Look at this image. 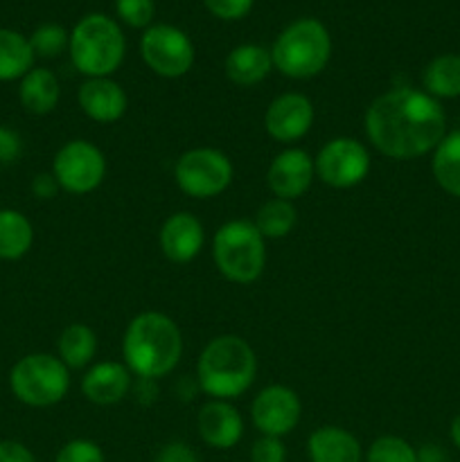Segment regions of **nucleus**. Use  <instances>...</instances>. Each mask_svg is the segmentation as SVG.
Instances as JSON below:
<instances>
[{"label":"nucleus","instance_id":"obj_17","mask_svg":"<svg viewBox=\"0 0 460 462\" xmlns=\"http://www.w3.org/2000/svg\"><path fill=\"white\" fill-rule=\"evenodd\" d=\"M77 102L84 111L86 117H90L97 125H113L126 113L129 99H126L124 88L111 77H90L79 86Z\"/></svg>","mask_w":460,"mask_h":462},{"label":"nucleus","instance_id":"obj_10","mask_svg":"<svg viewBox=\"0 0 460 462\" xmlns=\"http://www.w3.org/2000/svg\"><path fill=\"white\" fill-rule=\"evenodd\" d=\"M52 174L68 194H90L106 179V156L88 140H70L52 161Z\"/></svg>","mask_w":460,"mask_h":462},{"label":"nucleus","instance_id":"obj_33","mask_svg":"<svg viewBox=\"0 0 460 462\" xmlns=\"http://www.w3.org/2000/svg\"><path fill=\"white\" fill-rule=\"evenodd\" d=\"M251 462H287V447L282 445V438H257L251 447Z\"/></svg>","mask_w":460,"mask_h":462},{"label":"nucleus","instance_id":"obj_35","mask_svg":"<svg viewBox=\"0 0 460 462\" xmlns=\"http://www.w3.org/2000/svg\"><path fill=\"white\" fill-rule=\"evenodd\" d=\"M153 462H198V456L189 445L174 440L167 442V445H162L161 449H158Z\"/></svg>","mask_w":460,"mask_h":462},{"label":"nucleus","instance_id":"obj_20","mask_svg":"<svg viewBox=\"0 0 460 462\" xmlns=\"http://www.w3.org/2000/svg\"><path fill=\"white\" fill-rule=\"evenodd\" d=\"M273 70L271 61V50L257 43H242L228 52L224 61V72L235 86L251 88V86L262 84Z\"/></svg>","mask_w":460,"mask_h":462},{"label":"nucleus","instance_id":"obj_16","mask_svg":"<svg viewBox=\"0 0 460 462\" xmlns=\"http://www.w3.org/2000/svg\"><path fill=\"white\" fill-rule=\"evenodd\" d=\"M197 429L201 440L212 449H233L244 436V418L230 402L210 400L197 415Z\"/></svg>","mask_w":460,"mask_h":462},{"label":"nucleus","instance_id":"obj_7","mask_svg":"<svg viewBox=\"0 0 460 462\" xmlns=\"http://www.w3.org/2000/svg\"><path fill=\"white\" fill-rule=\"evenodd\" d=\"M14 397L32 409H48L59 404L70 388V370L59 356L34 352L14 364L9 373Z\"/></svg>","mask_w":460,"mask_h":462},{"label":"nucleus","instance_id":"obj_34","mask_svg":"<svg viewBox=\"0 0 460 462\" xmlns=\"http://www.w3.org/2000/svg\"><path fill=\"white\" fill-rule=\"evenodd\" d=\"M23 153V140L9 126H0V165H14Z\"/></svg>","mask_w":460,"mask_h":462},{"label":"nucleus","instance_id":"obj_24","mask_svg":"<svg viewBox=\"0 0 460 462\" xmlns=\"http://www.w3.org/2000/svg\"><path fill=\"white\" fill-rule=\"evenodd\" d=\"M34 244V228L23 212L3 208L0 210V260L16 262L30 253Z\"/></svg>","mask_w":460,"mask_h":462},{"label":"nucleus","instance_id":"obj_2","mask_svg":"<svg viewBox=\"0 0 460 462\" xmlns=\"http://www.w3.org/2000/svg\"><path fill=\"white\" fill-rule=\"evenodd\" d=\"M183 356V334L179 325L161 311H143L126 325L122 359L140 379L167 377Z\"/></svg>","mask_w":460,"mask_h":462},{"label":"nucleus","instance_id":"obj_26","mask_svg":"<svg viewBox=\"0 0 460 462\" xmlns=\"http://www.w3.org/2000/svg\"><path fill=\"white\" fill-rule=\"evenodd\" d=\"M57 350L59 359L66 364L68 370H81L93 364L97 355V337L88 325L72 323L59 337Z\"/></svg>","mask_w":460,"mask_h":462},{"label":"nucleus","instance_id":"obj_29","mask_svg":"<svg viewBox=\"0 0 460 462\" xmlns=\"http://www.w3.org/2000/svg\"><path fill=\"white\" fill-rule=\"evenodd\" d=\"M365 462H418V449L400 436H382L365 449Z\"/></svg>","mask_w":460,"mask_h":462},{"label":"nucleus","instance_id":"obj_25","mask_svg":"<svg viewBox=\"0 0 460 462\" xmlns=\"http://www.w3.org/2000/svg\"><path fill=\"white\" fill-rule=\"evenodd\" d=\"M34 50L21 32L0 27V81L23 79L34 68Z\"/></svg>","mask_w":460,"mask_h":462},{"label":"nucleus","instance_id":"obj_1","mask_svg":"<svg viewBox=\"0 0 460 462\" xmlns=\"http://www.w3.org/2000/svg\"><path fill=\"white\" fill-rule=\"evenodd\" d=\"M370 144L392 161L431 153L446 135L442 104L422 88L397 86L373 99L363 117Z\"/></svg>","mask_w":460,"mask_h":462},{"label":"nucleus","instance_id":"obj_32","mask_svg":"<svg viewBox=\"0 0 460 462\" xmlns=\"http://www.w3.org/2000/svg\"><path fill=\"white\" fill-rule=\"evenodd\" d=\"M255 0H203L207 12L221 21H242L248 16Z\"/></svg>","mask_w":460,"mask_h":462},{"label":"nucleus","instance_id":"obj_30","mask_svg":"<svg viewBox=\"0 0 460 462\" xmlns=\"http://www.w3.org/2000/svg\"><path fill=\"white\" fill-rule=\"evenodd\" d=\"M115 14L124 25L147 30L156 16V0H115Z\"/></svg>","mask_w":460,"mask_h":462},{"label":"nucleus","instance_id":"obj_37","mask_svg":"<svg viewBox=\"0 0 460 462\" xmlns=\"http://www.w3.org/2000/svg\"><path fill=\"white\" fill-rule=\"evenodd\" d=\"M0 462H36V458L23 442L0 440Z\"/></svg>","mask_w":460,"mask_h":462},{"label":"nucleus","instance_id":"obj_23","mask_svg":"<svg viewBox=\"0 0 460 462\" xmlns=\"http://www.w3.org/2000/svg\"><path fill=\"white\" fill-rule=\"evenodd\" d=\"M431 171L440 189L449 197L460 199V129L446 131L431 152Z\"/></svg>","mask_w":460,"mask_h":462},{"label":"nucleus","instance_id":"obj_36","mask_svg":"<svg viewBox=\"0 0 460 462\" xmlns=\"http://www.w3.org/2000/svg\"><path fill=\"white\" fill-rule=\"evenodd\" d=\"M32 192H34V197L41 199V201H48V199L57 197V194L61 192V188H59L52 171H43V174H36L34 180H32Z\"/></svg>","mask_w":460,"mask_h":462},{"label":"nucleus","instance_id":"obj_21","mask_svg":"<svg viewBox=\"0 0 460 462\" xmlns=\"http://www.w3.org/2000/svg\"><path fill=\"white\" fill-rule=\"evenodd\" d=\"M61 97V86L57 75L48 68H32L18 86V99L32 116H48L57 108Z\"/></svg>","mask_w":460,"mask_h":462},{"label":"nucleus","instance_id":"obj_22","mask_svg":"<svg viewBox=\"0 0 460 462\" xmlns=\"http://www.w3.org/2000/svg\"><path fill=\"white\" fill-rule=\"evenodd\" d=\"M422 90L431 97L455 99L460 97V54H437L422 70Z\"/></svg>","mask_w":460,"mask_h":462},{"label":"nucleus","instance_id":"obj_27","mask_svg":"<svg viewBox=\"0 0 460 462\" xmlns=\"http://www.w3.org/2000/svg\"><path fill=\"white\" fill-rule=\"evenodd\" d=\"M253 224L264 239L287 237L298 224L296 206H293V201H284V199H269L260 206Z\"/></svg>","mask_w":460,"mask_h":462},{"label":"nucleus","instance_id":"obj_3","mask_svg":"<svg viewBox=\"0 0 460 462\" xmlns=\"http://www.w3.org/2000/svg\"><path fill=\"white\" fill-rule=\"evenodd\" d=\"M255 374V350L237 334H221L212 338L198 355V388L210 400H237L253 386Z\"/></svg>","mask_w":460,"mask_h":462},{"label":"nucleus","instance_id":"obj_9","mask_svg":"<svg viewBox=\"0 0 460 462\" xmlns=\"http://www.w3.org/2000/svg\"><path fill=\"white\" fill-rule=\"evenodd\" d=\"M140 54L152 72L165 79H179L194 66V43L189 36L170 23H158L144 30Z\"/></svg>","mask_w":460,"mask_h":462},{"label":"nucleus","instance_id":"obj_4","mask_svg":"<svg viewBox=\"0 0 460 462\" xmlns=\"http://www.w3.org/2000/svg\"><path fill=\"white\" fill-rule=\"evenodd\" d=\"M332 57V36L318 18L289 23L271 45V61L289 79H311L320 75Z\"/></svg>","mask_w":460,"mask_h":462},{"label":"nucleus","instance_id":"obj_6","mask_svg":"<svg viewBox=\"0 0 460 462\" xmlns=\"http://www.w3.org/2000/svg\"><path fill=\"white\" fill-rule=\"evenodd\" d=\"M212 257L225 280L251 284L266 269V239L248 219H230L212 239Z\"/></svg>","mask_w":460,"mask_h":462},{"label":"nucleus","instance_id":"obj_11","mask_svg":"<svg viewBox=\"0 0 460 462\" xmlns=\"http://www.w3.org/2000/svg\"><path fill=\"white\" fill-rule=\"evenodd\" d=\"M316 176L325 185L336 189H350L363 183L373 167L368 147L354 138H332L320 147L314 158Z\"/></svg>","mask_w":460,"mask_h":462},{"label":"nucleus","instance_id":"obj_5","mask_svg":"<svg viewBox=\"0 0 460 462\" xmlns=\"http://www.w3.org/2000/svg\"><path fill=\"white\" fill-rule=\"evenodd\" d=\"M70 61L81 75L111 77L122 66L126 54V39L120 23L104 14H88L70 32L68 43Z\"/></svg>","mask_w":460,"mask_h":462},{"label":"nucleus","instance_id":"obj_39","mask_svg":"<svg viewBox=\"0 0 460 462\" xmlns=\"http://www.w3.org/2000/svg\"><path fill=\"white\" fill-rule=\"evenodd\" d=\"M449 436H451V442H454V447H455V449L460 451V413L455 415L454 420H451Z\"/></svg>","mask_w":460,"mask_h":462},{"label":"nucleus","instance_id":"obj_14","mask_svg":"<svg viewBox=\"0 0 460 462\" xmlns=\"http://www.w3.org/2000/svg\"><path fill=\"white\" fill-rule=\"evenodd\" d=\"M316 179L314 158L300 147H289L280 152L271 161L266 171V185L273 192L275 199L284 201H296L307 189L311 188Z\"/></svg>","mask_w":460,"mask_h":462},{"label":"nucleus","instance_id":"obj_8","mask_svg":"<svg viewBox=\"0 0 460 462\" xmlns=\"http://www.w3.org/2000/svg\"><path fill=\"white\" fill-rule=\"evenodd\" d=\"M233 161L221 149L194 147L176 161L174 180L192 199H215L233 183Z\"/></svg>","mask_w":460,"mask_h":462},{"label":"nucleus","instance_id":"obj_19","mask_svg":"<svg viewBox=\"0 0 460 462\" xmlns=\"http://www.w3.org/2000/svg\"><path fill=\"white\" fill-rule=\"evenodd\" d=\"M307 454L311 462H363V449L354 433L334 424L311 433L307 440Z\"/></svg>","mask_w":460,"mask_h":462},{"label":"nucleus","instance_id":"obj_38","mask_svg":"<svg viewBox=\"0 0 460 462\" xmlns=\"http://www.w3.org/2000/svg\"><path fill=\"white\" fill-rule=\"evenodd\" d=\"M418 462H446V454L437 445H424L418 449Z\"/></svg>","mask_w":460,"mask_h":462},{"label":"nucleus","instance_id":"obj_13","mask_svg":"<svg viewBox=\"0 0 460 462\" xmlns=\"http://www.w3.org/2000/svg\"><path fill=\"white\" fill-rule=\"evenodd\" d=\"M314 104L302 93H282L266 106L264 129L275 143H296L314 126Z\"/></svg>","mask_w":460,"mask_h":462},{"label":"nucleus","instance_id":"obj_18","mask_svg":"<svg viewBox=\"0 0 460 462\" xmlns=\"http://www.w3.org/2000/svg\"><path fill=\"white\" fill-rule=\"evenodd\" d=\"M133 374L120 361H99L81 377V393L97 406H113L124 400L133 386Z\"/></svg>","mask_w":460,"mask_h":462},{"label":"nucleus","instance_id":"obj_12","mask_svg":"<svg viewBox=\"0 0 460 462\" xmlns=\"http://www.w3.org/2000/svg\"><path fill=\"white\" fill-rule=\"evenodd\" d=\"M302 418L300 397L293 388L273 383L262 388L251 404V420L262 436L284 438L298 427Z\"/></svg>","mask_w":460,"mask_h":462},{"label":"nucleus","instance_id":"obj_28","mask_svg":"<svg viewBox=\"0 0 460 462\" xmlns=\"http://www.w3.org/2000/svg\"><path fill=\"white\" fill-rule=\"evenodd\" d=\"M68 43H70V34L59 23H43L36 27L30 36V45L34 50V57L41 59H54L61 52H66Z\"/></svg>","mask_w":460,"mask_h":462},{"label":"nucleus","instance_id":"obj_31","mask_svg":"<svg viewBox=\"0 0 460 462\" xmlns=\"http://www.w3.org/2000/svg\"><path fill=\"white\" fill-rule=\"evenodd\" d=\"M54 462H104V451L97 442L77 438L59 449Z\"/></svg>","mask_w":460,"mask_h":462},{"label":"nucleus","instance_id":"obj_15","mask_svg":"<svg viewBox=\"0 0 460 462\" xmlns=\"http://www.w3.org/2000/svg\"><path fill=\"white\" fill-rule=\"evenodd\" d=\"M158 244L167 260L174 264H188L203 251L206 230L192 212H174L162 221Z\"/></svg>","mask_w":460,"mask_h":462}]
</instances>
